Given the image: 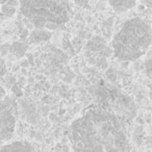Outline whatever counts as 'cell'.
Listing matches in <instances>:
<instances>
[{
    "label": "cell",
    "instance_id": "obj_1",
    "mask_svg": "<svg viewBox=\"0 0 152 152\" xmlns=\"http://www.w3.org/2000/svg\"><path fill=\"white\" fill-rule=\"evenodd\" d=\"M72 152H130L126 124L94 105L70 125Z\"/></svg>",
    "mask_w": 152,
    "mask_h": 152
},
{
    "label": "cell",
    "instance_id": "obj_2",
    "mask_svg": "<svg viewBox=\"0 0 152 152\" xmlns=\"http://www.w3.org/2000/svg\"><path fill=\"white\" fill-rule=\"evenodd\" d=\"M114 56L121 61H133L144 56L152 45V28L140 17L123 23L112 40Z\"/></svg>",
    "mask_w": 152,
    "mask_h": 152
},
{
    "label": "cell",
    "instance_id": "obj_3",
    "mask_svg": "<svg viewBox=\"0 0 152 152\" xmlns=\"http://www.w3.org/2000/svg\"><path fill=\"white\" fill-rule=\"evenodd\" d=\"M22 15L34 28L52 30L65 25L72 15L71 0H18Z\"/></svg>",
    "mask_w": 152,
    "mask_h": 152
},
{
    "label": "cell",
    "instance_id": "obj_4",
    "mask_svg": "<svg viewBox=\"0 0 152 152\" xmlns=\"http://www.w3.org/2000/svg\"><path fill=\"white\" fill-rule=\"evenodd\" d=\"M94 97L96 100L95 105L115 115L126 125L137 117V107L134 101L115 86L101 81L95 87Z\"/></svg>",
    "mask_w": 152,
    "mask_h": 152
},
{
    "label": "cell",
    "instance_id": "obj_5",
    "mask_svg": "<svg viewBox=\"0 0 152 152\" xmlns=\"http://www.w3.org/2000/svg\"><path fill=\"white\" fill-rule=\"evenodd\" d=\"M15 107L13 102L7 100L0 105V148L13 137L16 128Z\"/></svg>",
    "mask_w": 152,
    "mask_h": 152
},
{
    "label": "cell",
    "instance_id": "obj_6",
    "mask_svg": "<svg viewBox=\"0 0 152 152\" xmlns=\"http://www.w3.org/2000/svg\"><path fill=\"white\" fill-rule=\"evenodd\" d=\"M0 152H37L34 147L26 141H15L0 148Z\"/></svg>",
    "mask_w": 152,
    "mask_h": 152
},
{
    "label": "cell",
    "instance_id": "obj_7",
    "mask_svg": "<svg viewBox=\"0 0 152 152\" xmlns=\"http://www.w3.org/2000/svg\"><path fill=\"white\" fill-rule=\"evenodd\" d=\"M110 7L116 13H124L133 9L137 5V0H107Z\"/></svg>",
    "mask_w": 152,
    "mask_h": 152
},
{
    "label": "cell",
    "instance_id": "obj_8",
    "mask_svg": "<svg viewBox=\"0 0 152 152\" xmlns=\"http://www.w3.org/2000/svg\"><path fill=\"white\" fill-rule=\"evenodd\" d=\"M51 38V32L48 29H39V28H34L29 34V41L30 43L34 44H38L41 42H45L48 41Z\"/></svg>",
    "mask_w": 152,
    "mask_h": 152
},
{
    "label": "cell",
    "instance_id": "obj_9",
    "mask_svg": "<svg viewBox=\"0 0 152 152\" xmlns=\"http://www.w3.org/2000/svg\"><path fill=\"white\" fill-rule=\"evenodd\" d=\"M27 47H28V45L25 44V43L16 42V43H14L12 46H10V51H11L13 54H15L16 56L21 57L24 55V53H25Z\"/></svg>",
    "mask_w": 152,
    "mask_h": 152
},
{
    "label": "cell",
    "instance_id": "obj_10",
    "mask_svg": "<svg viewBox=\"0 0 152 152\" xmlns=\"http://www.w3.org/2000/svg\"><path fill=\"white\" fill-rule=\"evenodd\" d=\"M146 54H147V57H146L145 61H144L145 73H146V75L152 80V48L149 49Z\"/></svg>",
    "mask_w": 152,
    "mask_h": 152
},
{
    "label": "cell",
    "instance_id": "obj_11",
    "mask_svg": "<svg viewBox=\"0 0 152 152\" xmlns=\"http://www.w3.org/2000/svg\"><path fill=\"white\" fill-rule=\"evenodd\" d=\"M1 12H2L3 15L7 16V17H12V16L15 15L16 7H10V5H7V4H3L2 7H1Z\"/></svg>",
    "mask_w": 152,
    "mask_h": 152
},
{
    "label": "cell",
    "instance_id": "obj_12",
    "mask_svg": "<svg viewBox=\"0 0 152 152\" xmlns=\"http://www.w3.org/2000/svg\"><path fill=\"white\" fill-rule=\"evenodd\" d=\"M74 4L80 7L83 9H88L90 7V0H71Z\"/></svg>",
    "mask_w": 152,
    "mask_h": 152
},
{
    "label": "cell",
    "instance_id": "obj_13",
    "mask_svg": "<svg viewBox=\"0 0 152 152\" xmlns=\"http://www.w3.org/2000/svg\"><path fill=\"white\" fill-rule=\"evenodd\" d=\"M56 152H69V148L67 146H61V147H56L55 148Z\"/></svg>",
    "mask_w": 152,
    "mask_h": 152
},
{
    "label": "cell",
    "instance_id": "obj_14",
    "mask_svg": "<svg viewBox=\"0 0 152 152\" xmlns=\"http://www.w3.org/2000/svg\"><path fill=\"white\" fill-rule=\"evenodd\" d=\"M9 51H10L9 45H2V46H1V53H2L3 55H4L7 52H9Z\"/></svg>",
    "mask_w": 152,
    "mask_h": 152
},
{
    "label": "cell",
    "instance_id": "obj_15",
    "mask_svg": "<svg viewBox=\"0 0 152 152\" xmlns=\"http://www.w3.org/2000/svg\"><path fill=\"white\" fill-rule=\"evenodd\" d=\"M5 97V90L0 86V100H2Z\"/></svg>",
    "mask_w": 152,
    "mask_h": 152
},
{
    "label": "cell",
    "instance_id": "obj_16",
    "mask_svg": "<svg viewBox=\"0 0 152 152\" xmlns=\"http://www.w3.org/2000/svg\"><path fill=\"white\" fill-rule=\"evenodd\" d=\"M23 32H24V34H21V39H23V38H25L26 36H28V31H27V30H24Z\"/></svg>",
    "mask_w": 152,
    "mask_h": 152
}]
</instances>
